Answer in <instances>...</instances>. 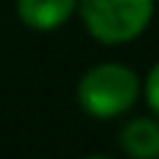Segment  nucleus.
<instances>
[{
	"label": "nucleus",
	"mask_w": 159,
	"mask_h": 159,
	"mask_svg": "<svg viewBox=\"0 0 159 159\" xmlns=\"http://www.w3.org/2000/svg\"><path fill=\"white\" fill-rule=\"evenodd\" d=\"M143 101L151 109V115L159 117V61L151 64V70L143 78Z\"/></svg>",
	"instance_id": "obj_5"
},
{
	"label": "nucleus",
	"mask_w": 159,
	"mask_h": 159,
	"mask_svg": "<svg viewBox=\"0 0 159 159\" xmlns=\"http://www.w3.org/2000/svg\"><path fill=\"white\" fill-rule=\"evenodd\" d=\"M157 0H78L84 31L103 45H126L143 36L154 20Z\"/></svg>",
	"instance_id": "obj_2"
},
{
	"label": "nucleus",
	"mask_w": 159,
	"mask_h": 159,
	"mask_svg": "<svg viewBox=\"0 0 159 159\" xmlns=\"http://www.w3.org/2000/svg\"><path fill=\"white\" fill-rule=\"evenodd\" d=\"M17 17L25 28L39 31V34H50L64 28L75 11H78V0H17L14 3Z\"/></svg>",
	"instance_id": "obj_3"
},
{
	"label": "nucleus",
	"mask_w": 159,
	"mask_h": 159,
	"mask_svg": "<svg viewBox=\"0 0 159 159\" xmlns=\"http://www.w3.org/2000/svg\"><path fill=\"white\" fill-rule=\"evenodd\" d=\"M120 148L134 159L159 157V117H131L120 129Z\"/></svg>",
	"instance_id": "obj_4"
},
{
	"label": "nucleus",
	"mask_w": 159,
	"mask_h": 159,
	"mask_svg": "<svg viewBox=\"0 0 159 159\" xmlns=\"http://www.w3.org/2000/svg\"><path fill=\"white\" fill-rule=\"evenodd\" d=\"M75 98L92 120H117L140 103L143 78L123 61H98L78 78Z\"/></svg>",
	"instance_id": "obj_1"
}]
</instances>
